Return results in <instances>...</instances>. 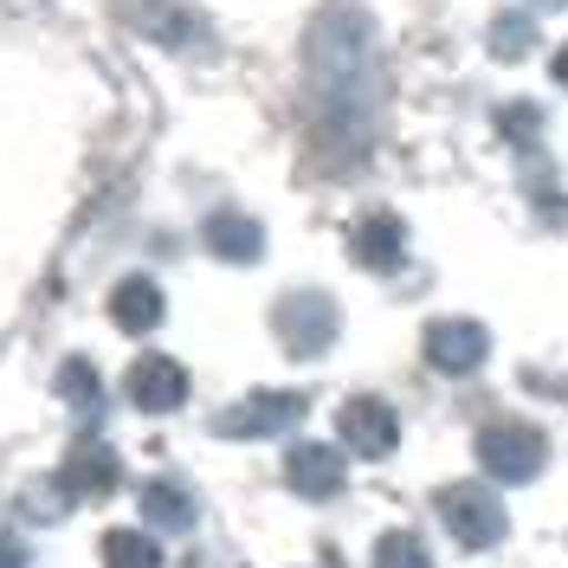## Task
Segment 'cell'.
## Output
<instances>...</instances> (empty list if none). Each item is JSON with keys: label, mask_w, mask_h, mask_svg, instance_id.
I'll use <instances>...</instances> for the list:
<instances>
[{"label": "cell", "mask_w": 568, "mask_h": 568, "mask_svg": "<svg viewBox=\"0 0 568 568\" xmlns=\"http://www.w3.org/2000/svg\"><path fill=\"white\" fill-rule=\"evenodd\" d=\"M311 65V98L323 104V123L362 116V84H375V27L362 7H329L304 39Z\"/></svg>", "instance_id": "obj_1"}, {"label": "cell", "mask_w": 568, "mask_h": 568, "mask_svg": "<svg viewBox=\"0 0 568 568\" xmlns=\"http://www.w3.org/2000/svg\"><path fill=\"white\" fill-rule=\"evenodd\" d=\"M478 465L491 478H504V485H524V478H536L549 465V439L530 420H491L478 433Z\"/></svg>", "instance_id": "obj_2"}, {"label": "cell", "mask_w": 568, "mask_h": 568, "mask_svg": "<svg viewBox=\"0 0 568 568\" xmlns=\"http://www.w3.org/2000/svg\"><path fill=\"white\" fill-rule=\"evenodd\" d=\"M272 323H278V343L297 362H311V355H323L329 343H336V297H323V291H291V297H278V311H272Z\"/></svg>", "instance_id": "obj_3"}, {"label": "cell", "mask_w": 568, "mask_h": 568, "mask_svg": "<svg viewBox=\"0 0 568 568\" xmlns=\"http://www.w3.org/2000/svg\"><path fill=\"white\" fill-rule=\"evenodd\" d=\"M439 517H446V530L459 536L465 549H491L504 536V504L485 485H446L439 491Z\"/></svg>", "instance_id": "obj_4"}, {"label": "cell", "mask_w": 568, "mask_h": 568, "mask_svg": "<svg viewBox=\"0 0 568 568\" xmlns=\"http://www.w3.org/2000/svg\"><path fill=\"white\" fill-rule=\"evenodd\" d=\"M485 355H491L485 323H471V317H433L426 323V362H433L439 375H478Z\"/></svg>", "instance_id": "obj_5"}, {"label": "cell", "mask_w": 568, "mask_h": 568, "mask_svg": "<svg viewBox=\"0 0 568 568\" xmlns=\"http://www.w3.org/2000/svg\"><path fill=\"white\" fill-rule=\"evenodd\" d=\"M304 414H311L304 394L265 388V394H246L240 407H226V414H220V433H226V439H272V433H284V426H297Z\"/></svg>", "instance_id": "obj_6"}, {"label": "cell", "mask_w": 568, "mask_h": 568, "mask_svg": "<svg viewBox=\"0 0 568 568\" xmlns=\"http://www.w3.org/2000/svg\"><path fill=\"white\" fill-rule=\"evenodd\" d=\"M336 426H343V446H349V453H362V459H388L394 446H400V420H394L388 400H375V394H355V400H343Z\"/></svg>", "instance_id": "obj_7"}, {"label": "cell", "mask_w": 568, "mask_h": 568, "mask_svg": "<svg viewBox=\"0 0 568 568\" xmlns=\"http://www.w3.org/2000/svg\"><path fill=\"white\" fill-rule=\"evenodd\" d=\"M116 478H123V465H116V453L110 446H98V439H84V446H71V459L59 465V485L71 491V504H104L110 491H116Z\"/></svg>", "instance_id": "obj_8"}, {"label": "cell", "mask_w": 568, "mask_h": 568, "mask_svg": "<svg viewBox=\"0 0 568 568\" xmlns=\"http://www.w3.org/2000/svg\"><path fill=\"white\" fill-rule=\"evenodd\" d=\"M130 400H136L142 414H175L181 400H187V368L169 362V355H142L136 368H130Z\"/></svg>", "instance_id": "obj_9"}, {"label": "cell", "mask_w": 568, "mask_h": 568, "mask_svg": "<svg viewBox=\"0 0 568 568\" xmlns=\"http://www.w3.org/2000/svg\"><path fill=\"white\" fill-rule=\"evenodd\" d=\"M349 246H355V258H362L368 272H394V265H400V252H407V226H400V213L375 207V213H362V220H355Z\"/></svg>", "instance_id": "obj_10"}, {"label": "cell", "mask_w": 568, "mask_h": 568, "mask_svg": "<svg viewBox=\"0 0 568 568\" xmlns=\"http://www.w3.org/2000/svg\"><path fill=\"white\" fill-rule=\"evenodd\" d=\"M284 478H291V491L297 497H336L343 491V453L336 446H291V459H284Z\"/></svg>", "instance_id": "obj_11"}, {"label": "cell", "mask_w": 568, "mask_h": 568, "mask_svg": "<svg viewBox=\"0 0 568 568\" xmlns=\"http://www.w3.org/2000/svg\"><path fill=\"white\" fill-rule=\"evenodd\" d=\"M201 233H207V252L226 258V265H252V258L265 252V226H258L252 213H233V207H220Z\"/></svg>", "instance_id": "obj_12"}, {"label": "cell", "mask_w": 568, "mask_h": 568, "mask_svg": "<svg viewBox=\"0 0 568 568\" xmlns=\"http://www.w3.org/2000/svg\"><path fill=\"white\" fill-rule=\"evenodd\" d=\"M194 491L187 485H175V478H149L142 485V524L149 530H194Z\"/></svg>", "instance_id": "obj_13"}, {"label": "cell", "mask_w": 568, "mask_h": 568, "mask_svg": "<svg viewBox=\"0 0 568 568\" xmlns=\"http://www.w3.org/2000/svg\"><path fill=\"white\" fill-rule=\"evenodd\" d=\"M162 291H155V278H123L116 291H110V323L116 329H130V336H142V329H155L162 323Z\"/></svg>", "instance_id": "obj_14"}, {"label": "cell", "mask_w": 568, "mask_h": 568, "mask_svg": "<svg viewBox=\"0 0 568 568\" xmlns=\"http://www.w3.org/2000/svg\"><path fill=\"white\" fill-rule=\"evenodd\" d=\"M130 7V27H142V33L169 39V45H181V39H194V20L181 13V7H169V0H123Z\"/></svg>", "instance_id": "obj_15"}, {"label": "cell", "mask_w": 568, "mask_h": 568, "mask_svg": "<svg viewBox=\"0 0 568 568\" xmlns=\"http://www.w3.org/2000/svg\"><path fill=\"white\" fill-rule=\"evenodd\" d=\"M59 394H65L84 420H98V414H104V382H98V368H91L84 355H71L65 368H59Z\"/></svg>", "instance_id": "obj_16"}, {"label": "cell", "mask_w": 568, "mask_h": 568, "mask_svg": "<svg viewBox=\"0 0 568 568\" xmlns=\"http://www.w3.org/2000/svg\"><path fill=\"white\" fill-rule=\"evenodd\" d=\"M104 568H162V549L142 530H110L104 536Z\"/></svg>", "instance_id": "obj_17"}, {"label": "cell", "mask_w": 568, "mask_h": 568, "mask_svg": "<svg viewBox=\"0 0 568 568\" xmlns=\"http://www.w3.org/2000/svg\"><path fill=\"white\" fill-rule=\"evenodd\" d=\"M368 568H433V556H426V542L414 530H388L382 542H375Z\"/></svg>", "instance_id": "obj_18"}, {"label": "cell", "mask_w": 568, "mask_h": 568, "mask_svg": "<svg viewBox=\"0 0 568 568\" xmlns=\"http://www.w3.org/2000/svg\"><path fill=\"white\" fill-rule=\"evenodd\" d=\"M491 52L497 59H524V52H536V20L530 13H504L491 27Z\"/></svg>", "instance_id": "obj_19"}, {"label": "cell", "mask_w": 568, "mask_h": 568, "mask_svg": "<svg viewBox=\"0 0 568 568\" xmlns=\"http://www.w3.org/2000/svg\"><path fill=\"white\" fill-rule=\"evenodd\" d=\"M497 116H504V130H510V136H517V130L530 136V130H536V104H504Z\"/></svg>", "instance_id": "obj_20"}, {"label": "cell", "mask_w": 568, "mask_h": 568, "mask_svg": "<svg viewBox=\"0 0 568 568\" xmlns=\"http://www.w3.org/2000/svg\"><path fill=\"white\" fill-rule=\"evenodd\" d=\"M0 568H27V549L13 536H0Z\"/></svg>", "instance_id": "obj_21"}, {"label": "cell", "mask_w": 568, "mask_h": 568, "mask_svg": "<svg viewBox=\"0 0 568 568\" xmlns=\"http://www.w3.org/2000/svg\"><path fill=\"white\" fill-rule=\"evenodd\" d=\"M549 71H556V84H562V91H568V45H562V52H556V65H549Z\"/></svg>", "instance_id": "obj_22"}]
</instances>
